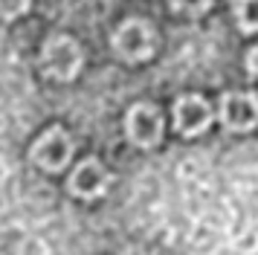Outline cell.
<instances>
[{"label": "cell", "instance_id": "obj_1", "mask_svg": "<svg viewBox=\"0 0 258 255\" xmlns=\"http://www.w3.org/2000/svg\"><path fill=\"white\" fill-rule=\"evenodd\" d=\"M82 46L73 41L70 35H52L41 49V67L49 79L70 81L82 70Z\"/></svg>", "mask_w": 258, "mask_h": 255}, {"label": "cell", "instance_id": "obj_2", "mask_svg": "<svg viewBox=\"0 0 258 255\" xmlns=\"http://www.w3.org/2000/svg\"><path fill=\"white\" fill-rule=\"evenodd\" d=\"M113 49L125 61H145V58H151L154 49H157V35H154L151 23L140 21V18L125 21L116 29V35H113Z\"/></svg>", "mask_w": 258, "mask_h": 255}, {"label": "cell", "instance_id": "obj_3", "mask_svg": "<svg viewBox=\"0 0 258 255\" xmlns=\"http://www.w3.org/2000/svg\"><path fill=\"white\" fill-rule=\"evenodd\" d=\"M29 157H32V162H35L38 168H44V171H64V165H67L70 157H73L70 134H67L64 128H49L47 134L32 145Z\"/></svg>", "mask_w": 258, "mask_h": 255}, {"label": "cell", "instance_id": "obj_4", "mask_svg": "<svg viewBox=\"0 0 258 255\" xmlns=\"http://www.w3.org/2000/svg\"><path fill=\"white\" fill-rule=\"evenodd\" d=\"M125 131H128V139L140 148H151L160 142L163 137V116L154 104L142 102V104H134L125 116Z\"/></svg>", "mask_w": 258, "mask_h": 255}, {"label": "cell", "instance_id": "obj_5", "mask_svg": "<svg viewBox=\"0 0 258 255\" xmlns=\"http://www.w3.org/2000/svg\"><path fill=\"white\" fill-rule=\"evenodd\" d=\"M221 122L229 131H252L258 125V96L255 93H223Z\"/></svg>", "mask_w": 258, "mask_h": 255}, {"label": "cell", "instance_id": "obj_6", "mask_svg": "<svg viewBox=\"0 0 258 255\" xmlns=\"http://www.w3.org/2000/svg\"><path fill=\"white\" fill-rule=\"evenodd\" d=\"M174 125L186 137H198L212 125V110L203 96H183L174 102Z\"/></svg>", "mask_w": 258, "mask_h": 255}, {"label": "cell", "instance_id": "obj_7", "mask_svg": "<svg viewBox=\"0 0 258 255\" xmlns=\"http://www.w3.org/2000/svg\"><path fill=\"white\" fill-rule=\"evenodd\" d=\"M107 185H110V174H107V168L99 160L79 162L76 171L70 174V192L79 195V197H84V200L105 195Z\"/></svg>", "mask_w": 258, "mask_h": 255}, {"label": "cell", "instance_id": "obj_8", "mask_svg": "<svg viewBox=\"0 0 258 255\" xmlns=\"http://www.w3.org/2000/svg\"><path fill=\"white\" fill-rule=\"evenodd\" d=\"M235 18L244 32H258V3H235Z\"/></svg>", "mask_w": 258, "mask_h": 255}, {"label": "cell", "instance_id": "obj_9", "mask_svg": "<svg viewBox=\"0 0 258 255\" xmlns=\"http://www.w3.org/2000/svg\"><path fill=\"white\" fill-rule=\"evenodd\" d=\"M24 9H29V3H18V6H3V3H0V15H21V12Z\"/></svg>", "mask_w": 258, "mask_h": 255}, {"label": "cell", "instance_id": "obj_10", "mask_svg": "<svg viewBox=\"0 0 258 255\" xmlns=\"http://www.w3.org/2000/svg\"><path fill=\"white\" fill-rule=\"evenodd\" d=\"M246 67L258 76V46H252V49H249V55H246Z\"/></svg>", "mask_w": 258, "mask_h": 255}, {"label": "cell", "instance_id": "obj_11", "mask_svg": "<svg viewBox=\"0 0 258 255\" xmlns=\"http://www.w3.org/2000/svg\"><path fill=\"white\" fill-rule=\"evenodd\" d=\"M122 255H145V252H142V249H125Z\"/></svg>", "mask_w": 258, "mask_h": 255}]
</instances>
